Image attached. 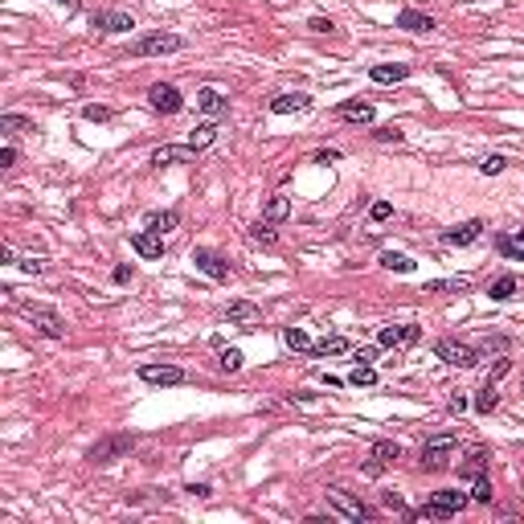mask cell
<instances>
[{"mask_svg":"<svg viewBox=\"0 0 524 524\" xmlns=\"http://www.w3.org/2000/svg\"><path fill=\"white\" fill-rule=\"evenodd\" d=\"M467 504H471V496H467V492H434L426 508H414V512H410V520H434V516H459V512H463Z\"/></svg>","mask_w":524,"mask_h":524,"instance_id":"obj_1","label":"cell"},{"mask_svg":"<svg viewBox=\"0 0 524 524\" xmlns=\"http://www.w3.org/2000/svg\"><path fill=\"white\" fill-rule=\"evenodd\" d=\"M454 447H459V438H454L451 430L426 438V443H422V467H426V471H447L451 459H454Z\"/></svg>","mask_w":524,"mask_h":524,"instance_id":"obj_2","label":"cell"},{"mask_svg":"<svg viewBox=\"0 0 524 524\" xmlns=\"http://www.w3.org/2000/svg\"><path fill=\"white\" fill-rule=\"evenodd\" d=\"M185 49V37L181 33H143L131 41V58H152V53H176Z\"/></svg>","mask_w":524,"mask_h":524,"instance_id":"obj_3","label":"cell"},{"mask_svg":"<svg viewBox=\"0 0 524 524\" xmlns=\"http://www.w3.org/2000/svg\"><path fill=\"white\" fill-rule=\"evenodd\" d=\"M21 315H29L33 320V328L41 336H49V340H62L66 336V324H62V315L53 308H41V303H21Z\"/></svg>","mask_w":524,"mask_h":524,"instance_id":"obj_4","label":"cell"},{"mask_svg":"<svg viewBox=\"0 0 524 524\" xmlns=\"http://www.w3.org/2000/svg\"><path fill=\"white\" fill-rule=\"evenodd\" d=\"M324 496H328V508H332L336 516H344V520H353V524L369 520V508H365L353 492H344V487H328Z\"/></svg>","mask_w":524,"mask_h":524,"instance_id":"obj_5","label":"cell"},{"mask_svg":"<svg viewBox=\"0 0 524 524\" xmlns=\"http://www.w3.org/2000/svg\"><path fill=\"white\" fill-rule=\"evenodd\" d=\"M131 443H136V434H111V438L95 443V447L86 451V459H91V463H98V467H107V463H115L119 454L131 451Z\"/></svg>","mask_w":524,"mask_h":524,"instance_id":"obj_6","label":"cell"},{"mask_svg":"<svg viewBox=\"0 0 524 524\" xmlns=\"http://www.w3.org/2000/svg\"><path fill=\"white\" fill-rule=\"evenodd\" d=\"M434 357L447 360V365H459V369H476L479 365V353L471 344H459V340H438V344H434Z\"/></svg>","mask_w":524,"mask_h":524,"instance_id":"obj_7","label":"cell"},{"mask_svg":"<svg viewBox=\"0 0 524 524\" xmlns=\"http://www.w3.org/2000/svg\"><path fill=\"white\" fill-rule=\"evenodd\" d=\"M192 262H197V270H201V275H209L214 283H225V279H230V262L221 258L217 250L197 246V250H192Z\"/></svg>","mask_w":524,"mask_h":524,"instance_id":"obj_8","label":"cell"},{"mask_svg":"<svg viewBox=\"0 0 524 524\" xmlns=\"http://www.w3.org/2000/svg\"><path fill=\"white\" fill-rule=\"evenodd\" d=\"M422 340V328L418 324H389L377 332V344L381 348H402V344H418Z\"/></svg>","mask_w":524,"mask_h":524,"instance_id":"obj_9","label":"cell"},{"mask_svg":"<svg viewBox=\"0 0 524 524\" xmlns=\"http://www.w3.org/2000/svg\"><path fill=\"white\" fill-rule=\"evenodd\" d=\"M148 103H152V111H160V115H176L181 107H185V98L176 86H168V82H156L152 91H148Z\"/></svg>","mask_w":524,"mask_h":524,"instance_id":"obj_10","label":"cell"},{"mask_svg":"<svg viewBox=\"0 0 524 524\" xmlns=\"http://www.w3.org/2000/svg\"><path fill=\"white\" fill-rule=\"evenodd\" d=\"M152 164H156V168H164V164H197V148H189V143H164V148L152 152Z\"/></svg>","mask_w":524,"mask_h":524,"instance_id":"obj_11","label":"cell"},{"mask_svg":"<svg viewBox=\"0 0 524 524\" xmlns=\"http://www.w3.org/2000/svg\"><path fill=\"white\" fill-rule=\"evenodd\" d=\"M140 377L148 385H181L185 369H176V365H140Z\"/></svg>","mask_w":524,"mask_h":524,"instance_id":"obj_12","label":"cell"},{"mask_svg":"<svg viewBox=\"0 0 524 524\" xmlns=\"http://www.w3.org/2000/svg\"><path fill=\"white\" fill-rule=\"evenodd\" d=\"M479 234H483V221H459L451 230H443V242L447 246H471V242H479Z\"/></svg>","mask_w":524,"mask_h":524,"instance_id":"obj_13","label":"cell"},{"mask_svg":"<svg viewBox=\"0 0 524 524\" xmlns=\"http://www.w3.org/2000/svg\"><path fill=\"white\" fill-rule=\"evenodd\" d=\"M91 25H95V33H131V13H95L91 17Z\"/></svg>","mask_w":524,"mask_h":524,"instance_id":"obj_14","label":"cell"},{"mask_svg":"<svg viewBox=\"0 0 524 524\" xmlns=\"http://www.w3.org/2000/svg\"><path fill=\"white\" fill-rule=\"evenodd\" d=\"M434 25L438 21L418 8H402V17H398V29H405V33H434Z\"/></svg>","mask_w":524,"mask_h":524,"instance_id":"obj_15","label":"cell"},{"mask_svg":"<svg viewBox=\"0 0 524 524\" xmlns=\"http://www.w3.org/2000/svg\"><path fill=\"white\" fill-rule=\"evenodd\" d=\"M197 107H201V111H205V115H225V111H230V98L221 95V91H214V86H201V91H197Z\"/></svg>","mask_w":524,"mask_h":524,"instance_id":"obj_16","label":"cell"},{"mask_svg":"<svg viewBox=\"0 0 524 524\" xmlns=\"http://www.w3.org/2000/svg\"><path fill=\"white\" fill-rule=\"evenodd\" d=\"M131 246H136V254H143V258H160V254H164V234L140 230V234L131 238Z\"/></svg>","mask_w":524,"mask_h":524,"instance_id":"obj_17","label":"cell"},{"mask_svg":"<svg viewBox=\"0 0 524 524\" xmlns=\"http://www.w3.org/2000/svg\"><path fill=\"white\" fill-rule=\"evenodd\" d=\"M308 107H311V98L299 95V91H295V95H291V91H283V95L270 98V111H275V115H295V111H308Z\"/></svg>","mask_w":524,"mask_h":524,"instance_id":"obj_18","label":"cell"},{"mask_svg":"<svg viewBox=\"0 0 524 524\" xmlns=\"http://www.w3.org/2000/svg\"><path fill=\"white\" fill-rule=\"evenodd\" d=\"M225 320H230V324H242V328H254L262 320V311L254 308V303H246V299H234V303L225 308Z\"/></svg>","mask_w":524,"mask_h":524,"instance_id":"obj_19","label":"cell"},{"mask_svg":"<svg viewBox=\"0 0 524 524\" xmlns=\"http://www.w3.org/2000/svg\"><path fill=\"white\" fill-rule=\"evenodd\" d=\"M369 78H373L377 86H389V82H405V78H410V66H402V62H385V66H373V70H369Z\"/></svg>","mask_w":524,"mask_h":524,"instance_id":"obj_20","label":"cell"},{"mask_svg":"<svg viewBox=\"0 0 524 524\" xmlns=\"http://www.w3.org/2000/svg\"><path fill=\"white\" fill-rule=\"evenodd\" d=\"M340 119L344 123H373V103H357V98L340 103Z\"/></svg>","mask_w":524,"mask_h":524,"instance_id":"obj_21","label":"cell"},{"mask_svg":"<svg viewBox=\"0 0 524 524\" xmlns=\"http://www.w3.org/2000/svg\"><path fill=\"white\" fill-rule=\"evenodd\" d=\"M308 353L311 357H340V353H348V340H344L340 332H332V336H324L320 344H311Z\"/></svg>","mask_w":524,"mask_h":524,"instance_id":"obj_22","label":"cell"},{"mask_svg":"<svg viewBox=\"0 0 524 524\" xmlns=\"http://www.w3.org/2000/svg\"><path fill=\"white\" fill-rule=\"evenodd\" d=\"M487 459H492V454L483 451V447H476V451L467 454V463H459V476H467V479L487 476Z\"/></svg>","mask_w":524,"mask_h":524,"instance_id":"obj_23","label":"cell"},{"mask_svg":"<svg viewBox=\"0 0 524 524\" xmlns=\"http://www.w3.org/2000/svg\"><path fill=\"white\" fill-rule=\"evenodd\" d=\"M500 254H504V258H516V262H524V225H520V230H512V234H504V238H500Z\"/></svg>","mask_w":524,"mask_h":524,"instance_id":"obj_24","label":"cell"},{"mask_svg":"<svg viewBox=\"0 0 524 524\" xmlns=\"http://www.w3.org/2000/svg\"><path fill=\"white\" fill-rule=\"evenodd\" d=\"M463 291H471L467 279H434V283H426V295H463Z\"/></svg>","mask_w":524,"mask_h":524,"instance_id":"obj_25","label":"cell"},{"mask_svg":"<svg viewBox=\"0 0 524 524\" xmlns=\"http://www.w3.org/2000/svg\"><path fill=\"white\" fill-rule=\"evenodd\" d=\"M0 131H8V136H21V131H37V123L29 119V115H0Z\"/></svg>","mask_w":524,"mask_h":524,"instance_id":"obj_26","label":"cell"},{"mask_svg":"<svg viewBox=\"0 0 524 524\" xmlns=\"http://www.w3.org/2000/svg\"><path fill=\"white\" fill-rule=\"evenodd\" d=\"M214 140H217V123H201V127L189 131V148H197V152H205Z\"/></svg>","mask_w":524,"mask_h":524,"instance_id":"obj_27","label":"cell"},{"mask_svg":"<svg viewBox=\"0 0 524 524\" xmlns=\"http://www.w3.org/2000/svg\"><path fill=\"white\" fill-rule=\"evenodd\" d=\"M176 225H181V214H176V209L148 214V230H156V234H168V230H176Z\"/></svg>","mask_w":524,"mask_h":524,"instance_id":"obj_28","label":"cell"},{"mask_svg":"<svg viewBox=\"0 0 524 524\" xmlns=\"http://www.w3.org/2000/svg\"><path fill=\"white\" fill-rule=\"evenodd\" d=\"M487 295H492L496 303H504V299H512V295H516V275H500L496 283L487 287Z\"/></svg>","mask_w":524,"mask_h":524,"instance_id":"obj_29","label":"cell"},{"mask_svg":"<svg viewBox=\"0 0 524 524\" xmlns=\"http://www.w3.org/2000/svg\"><path fill=\"white\" fill-rule=\"evenodd\" d=\"M381 266H385V270H398V275H414V258L393 254V250H385V254H381Z\"/></svg>","mask_w":524,"mask_h":524,"instance_id":"obj_30","label":"cell"},{"mask_svg":"<svg viewBox=\"0 0 524 524\" xmlns=\"http://www.w3.org/2000/svg\"><path fill=\"white\" fill-rule=\"evenodd\" d=\"M287 214H291V201H287L283 192H275V197H270V201H266V221H270V225H275V221H283Z\"/></svg>","mask_w":524,"mask_h":524,"instance_id":"obj_31","label":"cell"},{"mask_svg":"<svg viewBox=\"0 0 524 524\" xmlns=\"http://www.w3.org/2000/svg\"><path fill=\"white\" fill-rule=\"evenodd\" d=\"M283 344L291 348V353H308L311 348V340H308L303 328H283Z\"/></svg>","mask_w":524,"mask_h":524,"instance_id":"obj_32","label":"cell"},{"mask_svg":"<svg viewBox=\"0 0 524 524\" xmlns=\"http://www.w3.org/2000/svg\"><path fill=\"white\" fill-rule=\"evenodd\" d=\"M348 381L357 385V389H373V385H377V369H373V365H357V369L348 373Z\"/></svg>","mask_w":524,"mask_h":524,"instance_id":"obj_33","label":"cell"},{"mask_svg":"<svg viewBox=\"0 0 524 524\" xmlns=\"http://www.w3.org/2000/svg\"><path fill=\"white\" fill-rule=\"evenodd\" d=\"M496 405H500V393H496V385L487 381V385H483V389H479V398H476V410H479V414H492Z\"/></svg>","mask_w":524,"mask_h":524,"instance_id":"obj_34","label":"cell"},{"mask_svg":"<svg viewBox=\"0 0 524 524\" xmlns=\"http://www.w3.org/2000/svg\"><path fill=\"white\" fill-rule=\"evenodd\" d=\"M250 242H254V246H275V230H270V221H254V225H250Z\"/></svg>","mask_w":524,"mask_h":524,"instance_id":"obj_35","label":"cell"},{"mask_svg":"<svg viewBox=\"0 0 524 524\" xmlns=\"http://www.w3.org/2000/svg\"><path fill=\"white\" fill-rule=\"evenodd\" d=\"M373 459H381L385 467H389V463H398V459H402V447L385 438V443H377V447H373Z\"/></svg>","mask_w":524,"mask_h":524,"instance_id":"obj_36","label":"cell"},{"mask_svg":"<svg viewBox=\"0 0 524 524\" xmlns=\"http://www.w3.org/2000/svg\"><path fill=\"white\" fill-rule=\"evenodd\" d=\"M471 500H476V504H492V479H487V476H476V483H471Z\"/></svg>","mask_w":524,"mask_h":524,"instance_id":"obj_37","label":"cell"},{"mask_svg":"<svg viewBox=\"0 0 524 524\" xmlns=\"http://www.w3.org/2000/svg\"><path fill=\"white\" fill-rule=\"evenodd\" d=\"M111 115H115V111L103 107V103H86V107H82V119H91V123H107Z\"/></svg>","mask_w":524,"mask_h":524,"instance_id":"obj_38","label":"cell"},{"mask_svg":"<svg viewBox=\"0 0 524 524\" xmlns=\"http://www.w3.org/2000/svg\"><path fill=\"white\" fill-rule=\"evenodd\" d=\"M242 365H246V357H242L238 348H221V369L225 373H238Z\"/></svg>","mask_w":524,"mask_h":524,"instance_id":"obj_39","label":"cell"},{"mask_svg":"<svg viewBox=\"0 0 524 524\" xmlns=\"http://www.w3.org/2000/svg\"><path fill=\"white\" fill-rule=\"evenodd\" d=\"M504 168H508V160H504V156H487V160L479 164V172H483V176H500Z\"/></svg>","mask_w":524,"mask_h":524,"instance_id":"obj_40","label":"cell"},{"mask_svg":"<svg viewBox=\"0 0 524 524\" xmlns=\"http://www.w3.org/2000/svg\"><path fill=\"white\" fill-rule=\"evenodd\" d=\"M369 217H373V221H389V217H393V205H389V201H373Z\"/></svg>","mask_w":524,"mask_h":524,"instance_id":"obj_41","label":"cell"},{"mask_svg":"<svg viewBox=\"0 0 524 524\" xmlns=\"http://www.w3.org/2000/svg\"><path fill=\"white\" fill-rule=\"evenodd\" d=\"M21 270L25 275H41V270H46V258H33V254H29V258H21Z\"/></svg>","mask_w":524,"mask_h":524,"instance_id":"obj_42","label":"cell"},{"mask_svg":"<svg viewBox=\"0 0 524 524\" xmlns=\"http://www.w3.org/2000/svg\"><path fill=\"white\" fill-rule=\"evenodd\" d=\"M381 353V344H369V348H357V365H373Z\"/></svg>","mask_w":524,"mask_h":524,"instance_id":"obj_43","label":"cell"},{"mask_svg":"<svg viewBox=\"0 0 524 524\" xmlns=\"http://www.w3.org/2000/svg\"><path fill=\"white\" fill-rule=\"evenodd\" d=\"M373 136H377L381 143H402V140H405V136L398 131V127H381V131H373Z\"/></svg>","mask_w":524,"mask_h":524,"instance_id":"obj_44","label":"cell"},{"mask_svg":"<svg viewBox=\"0 0 524 524\" xmlns=\"http://www.w3.org/2000/svg\"><path fill=\"white\" fill-rule=\"evenodd\" d=\"M311 33H336V25L332 21H328V17H311Z\"/></svg>","mask_w":524,"mask_h":524,"instance_id":"obj_45","label":"cell"},{"mask_svg":"<svg viewBox=\"0 0 524 524\" xmlns=\"http://www.w3.org/2000/svg\"><path fill=\"white\" fill-rule=\"evenodd\" d=\"M336 160H340L336 148H320V152H315V164H336Z\"/></svg>","mask_w":524,"mask_h":524,"instance_id":"obj_46","label":"cell"},{"mask_svg":"<svg viewBox=\"0 0 524 524\" xmlns=\"http://www.w3.org/2000/svg\"><path fill=\"white\" fill-rule=\"evenodd\" d=\"M131 275H136V266H127V262H119L111 279H115V283H131Z\"/></svg>","mask_w":524,"mask_h":524,"instance_id":"obj_47","label":"cell"},{"mask_svg":"<svg viewBox=\"0 0 524 524\" xmlns=\"http://www.w3.org/2000/svg\"><path fill=\"white\" fill-rule=\"evenodd\" d=\"M17 164V148H0V168H13Z\"/></svg>","mask_w":524,"mask_h":524,"instance_id":"obj_48","label":"cell"},{"mask_svg":"<svg viewBox=\"0 0 524 524\" xmlns=\"http://www.w3.org/2000/svg\"><path fill=\"white\" fill-rule=\"evenodd\" d=\"M385 508H393V512H405L402 496H393V492H385Z\"/></svg>","mask_w":524,"mask_h":524,"instance_id":"obj_49","label":"cell"},{"mask_svg":"<svg viewBox=\"0 0 524 524\" xmlns=\"http://www.w3.org/2000/svg\"><path fill=\"white\" fill-rule=\"evenodd\" d=\"M381 471H385L381 459H369V463H365V476H381Z\"/></svg>","mask_w":524,"mask_h":524,"instance_id":"obj_50","label":"cell"},{"mask_svg":"<svg viewBox=\"0 0 524 524\" xmlns=\"http://www.w3.org/2000/svg\"><path fill=\"white\" fill-rule=\"evenodd\" d=\"M467 405H471V402H467V398H463V393H454V398H451V414H463V410H467Z\"/></svg>","mask_w":524,"mask_h":524,"instance_id":"obj_51","label":"cell"},{"mask_svg":"<svg viewBox=\"0 0 524 524\" xmlns=\"http://www.w3.org/2000/svg\"><path fill=\"white\" fill-rule=\"evenodd\" d=\"M291 402H315V393H308V389H295V393H291Z\"/></svg>","mask_w":524,"mask_h":524,"instance_id":"obj_52","label":"cell"},{"mask_svg":"<svg viewBox=\"0 0 524 524\" xmlns=\"http://www.w3.org/2000/svg\"><path fill=\"white\" fill-rule=\"evenodd\" d=\"M53 4H58V8H66V13H78V4H82V0H53Z\"/></svg>","mask_w":524,"mask_h":524,"instance_id":"obj_53","label":"cell"},{"mask_svg":"<svg viewBox=\"0 0 524 524\" xmlns=\"http://www.w3.org/2000/svg\"><path fill=\"white\" fill-rule=\"evenodd\" d=\"M471 4H479V0H471Z\"/></svg>","mask_w":524,"mask_h":524,"instance_id":"obj_54","label":"cell"}]
</instances>
